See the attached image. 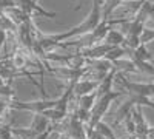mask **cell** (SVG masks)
Instances as JSON below:
<instances>
[{
    "mask_svg": "<svg viewBox=\"0 0 154 139\" xmlns=\"http://www.w3.org/2000/svg\"><path fill=\"white\" fill-rule=\"evenodd\" d=\"M125 94H126V91H109V93H106V94H103V96L97 97V102H96V105H94V108H93V115H91V116H93V118H91L93 124H97V122L100 121V118L106 113L109 104L112 102L114 99H117V97H120V96H125Z\"/></svg>",
    "mask_w": 154,
    "mask_h": 139,
    "instance_id": "6da1fadb",
    "label": "cell"
},
{
    "mask_svg": "<svg viewBox=\"0 0 154 139\" xmlns=\"http://www.w3.org/2000/svg\"><path fill=\"white\" fill-rule=\"evenodd\" d=\"M97 81H91V79H80L74 84V93L77 96H85V94H91L97 90Z\"/></svg>",
    "mask_w": 154,
    "mask_h": 139,
    "instance_id": "7a4b0ae2",
    "label": "cell"
},
{
    "mask_svg": "<svg viewBox=\"0 0 154 139\" xmlns=\"http://www.w3.org/2000/svg\"><path fill=\"white\" fill-rule=\"evenodd\" d=\"M125 40H126V37L122 31H117V30H114L111 28L105 37V40L103 43L109 45V46H123L125 45Z\"/></svg>",
    "mask_w": 154,
    "mask_h": 139,
    "instance_id": "3957f363",
    "label": "cell"
},
{
    "mask_svg": "<svg viewBox=\"0 0 154 139\" xmlns=\"http://www.w3.org/2000/svg\"><path fill=\"white\" fill-rule=\"evenodd\" d=\"M112 67L117 70V73H137V68L134 65V62L131 59H120L117 62H114Z\"/></svg>",
    "mask_w": 154,
    "mask_h": 139,
    "instance_id": "277c9868",
    "label": "cell"
},
{
    "mask_svg": "<svg viewBox=\"0 0 154 139\" xmlns=\"http://www.w3.org/2000/svg\"><path fill=\"white\" fill-rule=\"evenodd\" d=\"M152 40H154V30L145 27V30L140 34V45H148Z\"/></svg>",
    "mask_w": 154,
    "mask_h": 139,
    "instance_id": "5b68a950",
    "label": "cell"
},
{
    "mask_svg": "<svg viewBox=\"0 0 154 139\" xmlns=\"http://www.w3.org/2000/svg\"><path fill=\"white\" fill-rule=\"evenodd\" d=\"M9 102H8V99H5V97H2V96H0V116H2L3 115V113L9 108Z\"/></svg>",
    "mask_w": 154,
    "mask_h": 139,
    "instance_id": "8992f818",
    "label": "cell"
},
{
    "mask_svg": "<svg viewBox=\"0 0 154 139\" xmlns=\"http://www.w3.org/2000/svg\"><path fill=\"white\" fill-rule=\"evenodd\" d=\"M151 3H152V5H154V0H151Z\"/></svg>",
    "mask_w": 154,
    "mask_h": 139,
    "instance_id": "52a82bcc",
    "label": "cell"
},
{
    "mask_svg": "<svg viewBox=\"0 0 154 139\" xmlns=\"http://www.w3.org/2000/svg\"><path fill=\"white\" fill-rule=\"evenodd\" d=\"M151 64H152V65H154V60H152V62H151Z\"/></svg>",
    "mask_w": 154,
    "mask_h": 139,
    "instance_id": "ba28073f",
    "label": "cell"
}]
</instances>
